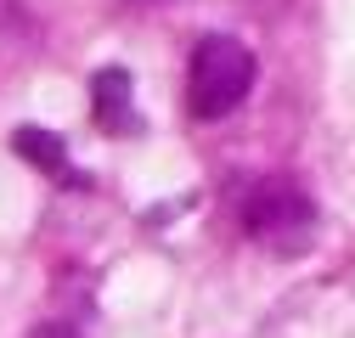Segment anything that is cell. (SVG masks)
<instances>
[{
    "mask_svg": "<svg viewBox=\"0 0 355 338\" xmlns=\"http://www.w3.org/2000/svg\"><path fill=\"white\" fill-rule=\"evenodd\" d=\"M254 73H259V62L237 34H203L187 57V107L198 118L237 113L254 91Z\"/></svg>",
    "mask_w": 355,
    "mask_h": 338,
    "instance_id": "1",
    "label": "cell"
},
{
    "mask_svg": "<svg viewBox=\"0 0 355 338\" xmlns=\"http://www.w3.org/2000/svg\"><path fill=\"white\" fill-rule=\"evenodd\" d=\"M237 226H243L254 242H265V248H288V254H293V248L310 242V231H316V203H310L293 181L265 175V181H254V186L243 192Z\"/></svg>",
    "mask_w": 355,
    "mask_h": 338,
    "instance_id": "2",
    "label": "cell"
},
{
    "mask_svg": "<svg viewBox=\"0 0 355 338\" xmlns=\"http://www.w3.org/2000/svg\"><path fill=\"white\" fill-rule=\"evenodd\" d=\"M91 102H96V118L113 136H136L141 130V113H136V102H130V73L124 68H96Z\"/></svg>",
    "mask_w": 355,
    "mask_h": 338,
    "instance_id": "3",
    "label": "cell"
},
{
    "mask_svg": "<svg viewBox=\"0 0 355 338\" xmlns=\"http://www.w3.org/2000/svg\"><path fill=\"white\" fill-rule=\"evenodd\" d=\"M12 152H17V158H28L34 169H46L51 181H62V175H68V147H62L51 130H40V124H17V130H12Z\"/></svg>",
    "mask_w": 355,
    "mask_h": 338,
    "instance_id": "4",
    "label": "cell"
},
{
    "mask_svg": "<svg viewBox=\"0 0 355 338\" xmlns=\"http://www.w3.org/2000/svg\"><path fill=\"white\" fill-rule=\"evenodd\" d=\"M28 338H79V332H73V327H62V321H46V327H34Z\"/></svg>",
    "mask_w": 355,
    "mask_h": 338,
    "instance_id": "5",
    "label": "cell"
}]
</instances>
